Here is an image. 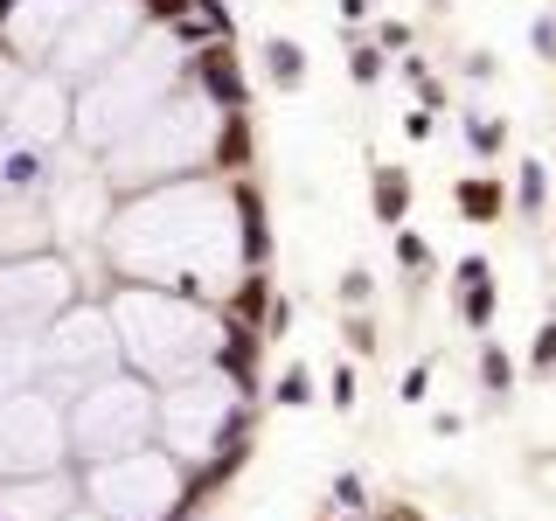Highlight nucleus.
Wrapping results in <instances>:
<instances>
[{
    "mask_svg": "<svg viewBox=\"0 0 556 521\" xmlns=\"http://www.w3.org/2000/svg\"><path fill=\"white\" fill-rule=\"evenodd\" d=\"M535 369H556V327L535 334Z\"/></svg>",
    "mask_w": 556,
    "mask_h": 521,
    "instance_id": "f8f14e48",
    "label": "nucleus"
},
{
    "mask_svg": "<svg viewBox=\"0 0 556 521\" xmlns=\"http://www.w3.org/2000/svg\"><path fill=\"white\" fill-rule=\"evenodd\" d=\"M404 208H410V181H404V174H376V216L404 223Z\"/></svg>",
    "mask_w": 556,
    "mask_h": 521,
    "instance_id": "6e6552de",
    "label": "nucleus"
},
{
    "mask_svg": "<svg viewBox=\"0 0 556 521\" xmlns=\"http://www.w3.org/2000/svg\"><path fill=\"white\" fill-rule=\"evenodd\" d=\"M84 500L112 521H188L208 500V480L195 466H181L167 445H132L112 452V459L77 466Z\"/></svg>",
    "mask_w": 556,
    "mask_h": 521,
    "instance_id": "7ed1b4c3",
    "label": "nucleus"
},
{
    "mask_svg": "<svg viewBox=\"0 0 556 521\" xmlns=\"http://www.w3.org/2000/svg\"><path fill=\"white\" fill-rule=\"evenodd\" d=\"M77 466L70 452V404L49 382L0 396V480H28V473H63Z\"/></svg>",
    "mask_w": 556,
    "mask_h": 521,
    "instance_id": "39448f33",
    "label": "nucleus"
},
{
    "mask_svg": "<svg viewBox=\"0 0 556 521\" xmlns=\"http://www.w3.org/2000/svg\"><path fill=\"white\" fill-rule=\"evenodd\" d=\"M84 500L77 466L63 473H28V480H0V521H63Z\"/></svg>",
    "mask_w": 556,
    "mask_h": 521,
    "instance_id": "0eeeda50",
    "label": "nucleus"
},
{
    "mask_svg": "<svg viewBox=\"0 0 556 521\" xmlns=\"http://www.w3.org/2000/svg\"><path fill=\"white\" fill-rule=\"evenodd\" d=\"M271 77L278 84H300V49H292V42H271Z\"/></svg>",
    "mask_w": 556,
    "mask_h": 521,
    "instance_id": "9d476101",
    "label": "nucleus"
},
{
    "mask_svg": "<svg viewBox=\"0 0 556 521\" xmlns=\"http://www.w3.org/2000/svg\"><path fill=\"white\" fill-rule=\"evenodd\" d=\"M104 313H112V334H118V361L132 376L161 382V390L230 361L251 341L223 306L195 300V292H167V285H112Z\"/></svg>",
    "mask_w": 556,
    "mask_h": 521,
    "instance_id": "f257e3e1",
    "label": "nucleus"
},
{
    "mask_svg": "<svg viewBox=\"0 0 556 521\" xmlns=\"http://www.w3.org/2000/svg\"><path fill=\"white\" fill-rule=\"evenodd\" d=\"M480 376H486V390H508V382H515V369H508V355H501V347H486Z\"/></svg>",
    "mask_w": 556,
    "mask_h": 521,
    "instance_id": "9b49d317",
    "label": "nucleus"
},
{
    "mask_svg": "<svg viewBox=\"0 0 556 521\" xmlns=\"http://www.w3.org/2000/svg\"><path fill=\"white\" fill-rule=\"evenodd\" d=\"M153 424H161V382H147L132 369H112L91 390L70 396V452H77V466L153 445Z\"/></svg>",
    "mask_w": 556,
    "mask_h": 521,
    "instance_id": "20e7f679",
    "label": "nucleus"
},
{
    "mask_svg": "<svg viewBox=\"0 0 556 521\" xmlns=\"http://www.w3.org/2000/svg\"><path fill=\"white\" fill-rule=\"evenodd\" d=\"M278 396H286V404H306V376H300V369H292L286 382H278Z\"/></svg>",
    "mask_w": 556,
    "mask_h": 521,
    "instance_id": "ddd939ff",
    "label": "nucleus"
},
{
    "mask_svg": "<svg viewBox=\"0 0 556 521\" xmlns=\"http://www.w3.org/2000/svg\"><path fill=\"white\" fill-rule=\"evenodd\" d=\"M63 521H112V514H98V508H91V500H77V508H70Z\"/></svg>",
    "mask_w": 556,
    "mask_h": 521,
    "instance_id": "4468645a",
    "label": "nucleus"
},
{
    "mask_svg": "<svg viewBox=\"0 0 556 521\" xmlns=\"http://www.w3.org/2000/svg\"><path fill=\"white\" fill-rule=\"evenodd\" d=\"M459 202H466V216H501V181H466Z\"/></svg>",
    "mask_w": 556,
    "mask_h": 521,
    "instance_id": "1a4fd4ad",
    "label": "nucleus"
},
{
    "mask_svg": "<svg viewBox=\"0 0 556 521\" xmlns=\"http://www.w3.org/2000/svg\"><path fill=\"white\" fill-rule=\"evenodd\" d=\"M77 300H91V285L70 271L63 251H35V257L0 265V334H42Z\"/></svg>",
    "mask_w": 556,
    "mask_h": 521,
    "instance_id": "423d86ee",
    "label": "nucleus"
},
{
    "mask_svg": "<svg viewBox=\"0 0 556 521\" xmlns=\"http://www.w3.org/2000/svg\"><path fill=\"white\" fill-rule=\"evenodd\" d=\"M243 439H251V376L237 361H216V369L161 390L153 445H167L181 466H195L208 486L230 480V466L243 459Z\"/></svg>",
    "mask_w": 556,
    "mask_h": 521,
    "instance_id": "f03ea898",
    "label": "nucleus"
}]
</instances>
